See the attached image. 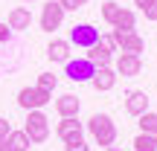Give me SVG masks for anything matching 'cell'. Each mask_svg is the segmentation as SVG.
<instances>
[{"instance_id":"obj_1","label":"cell","mask_w":157,"mask_h":151,"mask_svg":"<svg viewBox=\"0 0 157 151\" xmlns=\"http://www.w3.org/2000/svg\"><path fill=\"white\" fill-rule=\"evenodd\" d=\"M87 134L93 137L96 145H113V140H117V122H113L108 113H93V116L87 119Z\"/></svg>"},{"instance_id":"obj_2","label":"cell","mask_w":157,"mask_h":151,"mask_svg":"<svg viewBox=\"0 0 157 151\" xmlns=\"http://www.w3.org/2000/svg\"><path fill=\"white\" fill-rule=\"evenodd\" d=\"M23 131H26L29 142L41 145V142H47V140H50V119H47L41 111H29V116H26V125H23Z\"/></svg>"},{"instance_id":"obj_3","label":"cell","mask_w":157,"mask_h":151,"mask_svg":"<svg viewBox=\"0 0 157 151\" xmlns=\"http://www.w3.org/2000/svg\"><path fill=\"white\" fill-rule=\"evenodd\" d=\"M64 76L70 78V81H90V78L96 76V64L87 61V58H70L67 64H64Z\"/></svg>"},{"instance_id":"obj_4","label":"cell","mask_w":157,"mask_h":151,"mask_svg":"<svg viewBox=\"0 0 157 151\" xmlns=\"http://www.w3.org/2000/svg\"><path fill=\"white\" fill-rule=\"evenodd\" d=\"M50 99H52V93H47L41 87H23L17 93V105L23 111H41L44 105H50Z\"/></svg>"},{"instance_id":"obj_5","label":"cell","mask_w":157,"mask_h":151,"mask_svg":"<svg viewBox=\"0 0 157 151\" xmlns=\"http://www.w3.org/2000/svg\"><path fill=\"white\" fill-rule=\"evenodd\" d=\"M61 23H64V9H61V3H58V0L44 3V9H41V29H44V32H56Z\"/></svg>"},{"instance_id":"obj_6","label":"cell","mask_w":157,"mask_h":151,"mask_svg":"<svg viewBox=\"0 0 157 151\" xmlns=\"http://www.w3.org/2000/svg\"><path fill=\"white\" fill-rule=\"evenodd\" d=\"M56 134H58V140L67 145V142H78L84 137V125L78 122L76 116H64L61 122L56 125Z\"/></svg>"},{"instance_id":"obj_7","label":"cell","mask_w":157,"mask_h":151,"mask_svg":"<svg viewBox=\"0 0 157 151\" xmlns=\"http://www.w3.org/2000/svg\"><path fill=\"white\" fill-rule=\"evenodd\" d=\"M70 44L90 50L93 44H99V29L90 26V23H76V26L70 29Z\"/></svg>"},{"instance_id":"obj_8","label":"cell","mask_w":157,"mask_h":151,"mask_svg":"<svg viewBox=\"0 0 157 151\" xmlns=\"http://www.w3.org/2000/svg\"><path fill=\"white\" fill-rule=\"evenodd\" d=\"M113 38H117V47L122 52H131V55H140L143 50H146V41L140 38V35H137V29L134 32H117V29H113Z\"/></svg>"},{"instance_id":"obj_9","label":"cell","mask_w":157,"mask_h":151,"mask_svg":"<svg viewBox=\"0 0 157 151\" xmlns=\"http://www.w3.org/2000/svg\"><path fill=\"white\" fill-rule=\"evenodd\" d=\"M117 76H122V78H134V76H140V70H143V61H140V55H131V52H119V58H117Z\"/></svg>"},{"instance_id":"obj_10","label":"cell","mask_w":157,"mask_h":151,"mask_svg":"<svg viewBox=\"0 0 157 151\" xmlns=\"http://www.w3.org/2000/svg\"><path fill=\"white\" fill-rule=\"evenodd\" d=\"M32 26V12L26 9V6H15V9L9 12V29L12 32H23V29Z\"/></svg>"},{"instance_id":"obj_11","label":"cell","mask_w":157,"mask_h":151,"mask_svg":"<svg viewBox=\"0 0 157 151\" xmlns=\"http://www.w3.org/2000/svg\"><path fill=\"white\" fill-rule=\"evenodd\" d=\"M125 111H128L131 116L146 113L148 111V96H146V90H131V93L125 96Z\"/></svg>"},{"instance_id":"obj_12","label":"cell","mask_w":157,"mask_h":151,"mask_svg":"<svg viewBox=\"0 0 157 151\" xmlns=\"http://www.w3.org/2000/svg\"><path fill=\"white\" fill-rule=\"evenodd\" d=\"M117 70L113 67H99L96 70V76L90 78V84H93L96 90H102V93H105V90H113V84H117Z\"/></svg>"},{"instance_id":"obj_13","label":"cell","mask_w":157,"mask_h":151,"mask_svg":"<svg viewBox=\"0 0 157 151\" xmlns=\"http://www.w3.org/2000/svg\"><path fill=\"white\" fill-rule=\"evenodd\" d=\"M47 58H50V61H58V64H67L70 61V41L52 38L50 47H47Z\"/></svg>"},{"instance_id":"obj_14","label":"cell","mask_w":157,"mask_h":151,"mask_svg":"<svg viewBox=\"0 0 157 151\" xmlns=\"http://www.w3.org/2000/svg\"><path fill=\"white\" fill-rule=\"evenodd\" d=\"M78 108H82V102H78V96L73 93H64V96H58L56 99V111H58V116H78Z\"/></svg>"},{"instance_id":"obj_15","label":"cell","mask_w":157,"mask_h":151,"mask_svg":"<svg viewBox=\"0 0 157 151\" xmlns=\"http://www.w3.org/2000/svg\"><path fill=\"white\" fill-rule=\"evenodd\" d=\"M134 26H137V15L131 9H122L117 15V21H113V29L117 32H134Z\"/></svg>"},{"instance_id":"obj_16","label":"cell","mask_w":157,"mask_h":151,"mask_svg":"<svg viewBox=\"0 0 157 151\" xmlns=\"http://www.w3.org/2000/svg\"><path fill=\"white\" fill-rule=\"evenodd\" d=\"M111 58H113V55H111L108 50H102L99 44H93V47L87 50V61H93L96 70H99V67H111Z\"/></svg>"},{"instance_id":"obj_17","label":"cell","mask_w":157,"mask_h":151,"mask_svg":"<svg viewBox=\"0 0 157 151\" xmlns=\"http://www.w3.org/2000/svg\"><path fill=\"white\" fill-rule=\"evenodd\" d=\"M140 134H148V137H157V113H151V111H146V113H140Z\"/></svg>"},{"instance_id":"obj_18","label":"cell","mask_w":157,"mask_h":151,"mask_svg":"<svg viewBox=\"0 0 157 151\" xmlns=\"http://www.w3.org/2000/svg\"><path fill=\"white\" fill-rule=\"evenodd\" d=\"M9 145H12V151H29V137H26V131H9Z\"/></svg>"},{"instance_id":"obj_19","label":"cell","mask_w":157,"mask_h":151,"mask_svg":"<svg viewBox=\"0 0 157 151\" xmlns=\"http://www.w3.org/2000/svg\"><path fill=\"white\" fill-rule=\"evenodd\" d=\"M134 151H157V137L137 134V140H134Z\"/></svg>"},{"instance_id":"obj_20","label":"cell","mask_w":157,"mask_h":151,"mask_svg":"<svg viewBox=\"0 0 157 151\" xmlns=\"http://www.w3.org/2000/svg\"><path fill=\"white\" fill-rule=\"evenodd\" d=\"M122 12V6L119 3H113V0H108V3H102V17H105V23H111L113 26V21H117V15Z\"/></svg>"},{"instance_id":"obj_21","label":"cell","mask_w":157,"mask_h":151,"mask_svg":"<svg viewBox=\"0 0 157 151\" xmlns=\"http://www.w3.org/2000/svg\"><path fill=\"white\" fill-rule=\"evenodd\" d=\"M35 87H41V90H47V93H52V90L58 87V76H52V73H41Z\"/></svg>"},{"instance_id":"obj_22","label":"cell","mask_w":157,"mask_h":151,"mask_svg":"<svg viewBox=\"0 0 157 151\" xmlns=\"http://www.w3.org/2000/svg\"><path fill=\"white\" fill-rule=\"evenodd\" d=\"M99 47H102V50H108L111 55H113V52H119V47H117V38H113L111 32H108V35H99Z\"/></svg>"},{"instance_id":"obj_23","label":"cell","mask_w":157,"mask_h":151,"mask_svg":"<svg viewBox=\"0 0 157 151\" xmlns=\"http://www.w3.org/2000/svg\"><path fill=\"white\" fill-rule=\"evenodd\" d=\"M58 3H61V9H64V12H76V9H82L87 0H58Z\"/></svg>"},{"instance_id":"obj_24","label":"cell","mask_w":157,"mask_h":151,"mask_svg":"<svg viewBox=\"0 0 157 151\" xmlns=\"http://www.w3.org/2000/svg\"><path fill=\"white\" fill-rule=\"evenodd\" d=\"M143 15H146V21H157V0H151V3L143 9Z\"/></svg>"},{"instance_id":"obj_25","label":"cell","mask_w":157,"mask_h":151,"mask_svg":"<svg viewBox=\"0 0 157 151\" xmlns=\"http://www.w3.org/2000/svg\"><path fill=\"white\" fill-rule=\"evenodd\" d=\"M64 151H90V148H87V142H84V140H78V142H67Z\"/></svg>"},{"instance_id":"obj_26","label":"cell","mask_w":157,"mask_h":151,"mask_svg":"<svg viewBox=\"0 0 157 151\" xmlns=\"http://www.w3.org/2000/svg\"><path fill=\"white\" fill-rule=\"evenodd\" d=\"M9 41H12V29L6 23H0V44H9Z\"/></svg>"},{"instance_id":"obj_27","label":"cell","mask_w":157,"mask_h":151,"mask_svg":"<svg viewBox=\"0 0 157 151\" xmlns=\"http://www.w3.org/2000/svg\"><path fill=\"white\" fill-rule=\"evenodd\" d=\"M9 131H12L9 119H6V116H0V137H9Z\"/></svg>"},{"instance_id":"obj_28","label":"cell","mask_w":157,"mask_h":151,"mask_svg":"<svg viewBox=\"0 0 157 151\" xmlns=\"http://www.w3.org/2000/svg\"><path fill=\"white\" fill-rule=\"evenodd\" d=\"M0 151H12V145H9V137H0Z\"/></svg>"},{"instance_id":"obj_29","label":"cell","mask_w":157,"mask_h":151,"mask_svg":"<svg viewBox=\"0 0 157 151\" xmlns=\"http://www.w3.org/2000/svg\"><path fill=\"white\" fill-rule=\"evenodd\" d=\"M148 3H151V0H134V6H140V12H143V9H146V6H148Z\"/></svg>"},{"instance_id":"obj_30","label":"cell","mask_w":157,"mask_h":151,"mask_svg":"<svg viewBox=\"0 0 157 151\" xmlns=\"http://www.w3.org/2000/svg\"><path fill=\"white\" fill-rule=\"evenodd\" d=\"M105 151H122V148H117V145H108V148H105Z\"/></svg>"},{"instance_id":"obj_31","label":"cell","mask_w":157,"mask_h":151,"mask_svg":"<svg viewBox=\"0 0 157 151\" xmlns=\"http://www.w3.org/2000/svg\"><path fill=\"white\" fill-rule=\"evenodd\" d=\"M23 3H32V0H23Z\"/></svg>"}]
</instances>
